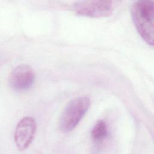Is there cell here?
Masks as SVG:
<instances>
[{"label": "cell", "instance_id": "obj_1", "mask_svg": "<svg viewBox=\"0 0 154 154\" xmlns=\"http://www.w3.org/2000/svg\"><path fill=\"white\" fill-rule=\"evenodd\" d=\"M131 16L135 28L141 38L149 45H153L154 2L137 1L131 7Z\"/></svg>", "mask_w": 154, "mask_h": 154}, {"label": "cell", "instance_id": "obj_2", "mask_svg": "<svg viewBox=\"0 0 154 154\" xmlns=\"http://www.w3.org/2000/svg\"><path fill=\"white\" fill-rule=\"evenodd\" d=\"M90 105V100L86 96H79L70 100L61 116L60 130L65 133L73 130L87 112Z\"/></svg>", "mask_w": 154, "mask_h": 154}, {"label": "cell", "instance_id": "obj_3", "mask_svg": "<svg viewBox=\"0 0 154 154\" xmlns=\"http://www.w3.org/2000/svg\"><path fill=\"white\" fill-rule=\"evenodd\" d=\"M74 11L79 15L90 17H106L111 14L113 2L111 1H82L74 4Z\"/></svg>", "mask_w": 154, "mask_h": 154}, {"label": "cell", "instance_id": "obj_4", "mask_svg": "<svg viewBox=\"0 0 154 154\" xmlns=\"http://www.w3.org/2000/svg\"><path fill=\"white\" fill-rule=\"evenodd\" d=\"M35 120L32 117H25L16 125L14 140L19 151L26 149L31 144L36 132Z\"/></svg>", "mask_w": 154, "mask_h": 154}, {"label": "cell", "instance_id": "obj_5", "mask_svg": "<svg viewBox=\"0 0 154 154\" xmlns=\"http://www.w3.org/2000/svg\"><path fill=\"white\" fill-rule=\"evenodd\" d=\"M35 73L30 66L21 64L16 66L10 72L8 78L9 85L16 91H24L33 85Z\"/></svg>", "mask_w": 154, "mask_h": 154}, {"label": "cell", "instance_id": "obj_6", "mask_svg": "<svg viewBox=\"0 0 154 154\" xmlns=\"http://www.w3.org/2000/svg\"><path fill=\"white\" fill-rule=\"evenodd\" d=\"M108 135V127L103 120H98L93 126L91 136L94 141L99 143L102 142Z\"/></svg>", "mask_w": 154, "mask_h": 154}]
</instances>
